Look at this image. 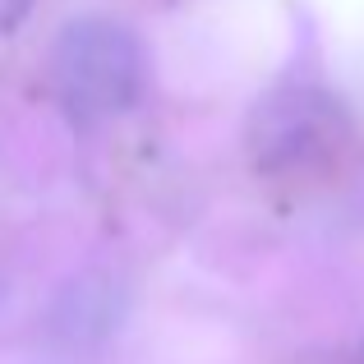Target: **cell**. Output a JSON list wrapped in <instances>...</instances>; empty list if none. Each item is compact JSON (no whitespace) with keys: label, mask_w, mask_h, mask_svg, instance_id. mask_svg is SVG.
Listing matches in <instances>:
<instances>
[{"label":"cell","mask_w":364,"mask_h":364,"mask_svg":"<svg viewBox=\"0 0 364 364\" xmlns=\"http://www.w3.org/2000/svg\"><path fill=\"white\" fill-rule=\"evenodd\" d=\"M107 328H111L107 282H97V277L74 282L70 291L60 295V304H55V332L70 337V341H92V337H107Z\"/></svg>","instance_id":"3957f363"},{"label":"cell","mask_w":364,"mask_h":364,"mask_svg":"<svg viewBox=\"0 0 364 364\" xmlns=\"http://www.w3.org/2000/svg\"><path fill=\"white\" fill-rule=\"evenodd\" d=\"M51 83L74 120L97 124L129 111L143 92V46L116 18L83 14L51 46Z\"/></svg>","instance_id":"6da1fadb"},{"label":"cell","mask_w":364,"mask_h":364,"mask_svg":"<svg viewBox=\"0 0 364 364\" xmlns=\"http://www.w3.org/2000/svg\"><path fill=\"white\" fill-rule=\"evenodd\" d=\"M341 139V116L323 92H282L258 111V157L267 166H300Z\"/></svg>","instance_id":"7a4b0ae2"},{"label":"cell","mask_w":364,"mask_h":364,"mask_svg":"<svg viewBox=\"0 0 364 364\" xmlns=\"http://www.w3.org/2000/svg\"><path fill=\"white\" fill-rule=\"evenodd\" d=\"M28 9H33V0H0V33H14Z\"/></svg>","instance_id":"277c9868"}]
</instances>
